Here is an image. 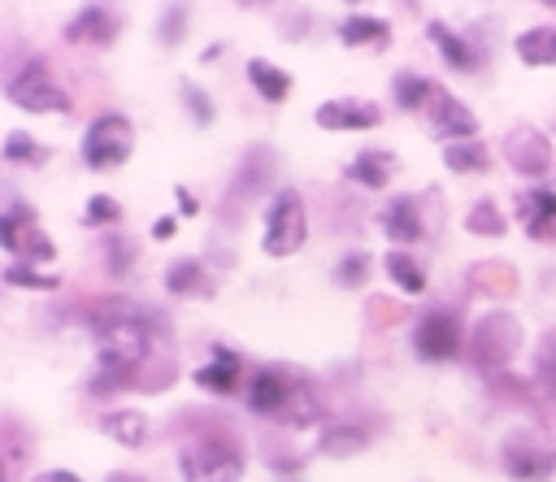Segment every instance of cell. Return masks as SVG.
Masks as SVG:
<instances>
[{
  "label": "cell",
  "instance_id": "obj_1",
  "mask_svg": "<svg viewBox=\"0 0 556 482\" xmlns=\"http://www.w3.org/2000/svg\"><path fill=\"white\" fill-rule=\"evenodd\" d=\"M91 330L100 339V378L109 373L113 382H126V373L148 356L152 326L135 304H100L91 313Z\"/></svg>",
  "mask_w": 556,
  "mask_h": 482
},
{
  "label": "cell",
  "instance_id": "obj_2",
  "mask_svg": "<svg viewBox=\"0 0 556 482\" xmlns=\"http://www.w3.org/2000/svg\"><path fill=\"white\" fill-rule=\"evenodd\" d=\"M243 395H248V408H252V413H265V417L291 413V421H300V426L317 417V399H313L300 382L282 378L278 369H261V373H252Z\"/></svg>",
  "mask_w": 556,
  "mask_h": 482
},
{
  "label": "cell",
  "instance_id": "obj_3",
  "mask_svg": "<svg viewBox=\"0 0 556 482\" xmlns=\"http://www.w3.org/2000/svg\"><path fill=\"white\" fill-rule=\"evenodd\" d=\"M178 465L187 482H239L243 478V452L226 434H204L187 443Z\"/></svg>",
  "mask_w": 556,
  "mask_h": 482
},
{
  "label": "cell",
  "instance_id": "obj_4",
  "mask_svg": "<svg viewBox=\"0 0 556 482\" xmlns=\"http://www.w3.org/2000/svg\"><path fill=\"white\" fill-rule=\"evenodd\" d=\"M135 148V130L122 113H104L91 122V130L83 135V161L91 169H117Z\"/></svg>",
  "mask_w": 556,
  "mask_h": 482
},
{
  "label": "cell",
  "instance_id": "obj_5",
  "mask_svg": "<svg viewBox=\"0 0 556 482\" xmlns=\"http://www.w3.org/2000/svg\"><path fill=\"white\" fill-rule=\"evenodd\" d=\"M304 204L295 191H278V200L269 204V217H265V252L269 256H291L300 252L304 243Z\"/></svg>",
  "mask_w": 556,
  "mask_h": 482
},
{
  "label": "cell",
  "instance_id": "obj_6",
  "mask_svg": "<svg viewBox=\"0 0 556 482\" xmlns=\"http://www.w3.org/2000/svg\"><path fill=\"white\" fill-rule=\"evenodd\" d=\"M517 339H521L517 321H513L508 313H491V317L473 330L469 356H473V365H482V369H504L508 356L517 352Z\"/></svg>",
  "mask_w": 556,
  "mask_h": 482
},
{
  "label": "cell",
  "instance_id": "obj_7",
  "mask_svg": "<svg viewBox=\"0 0 556 482\" xmlns=\"http://www.w3.org/2000/svg\"><path fill=\"white\" fill-rule=\"evenodd\" d=\"M9 100L26 113H70V100L65 91L48 78V69L39 61H30L13 83H9Z\"/></svg>",
  "mask_w": 556,
  "mask_h": 482
},
{
  "label": "cell",
  "instance_id": "obj_8",
  "mask_svg": "<svg viewBox=\"0 0 556 482\" xmlns=\"http://www.w3.org/2000/svg\"><path fill=\"white\" fill-rule=\"evenodd\" d=\"M460 343H465L460 317H456V313H443V308L426 313V317L417 321V330H413V347H417L421 360H452V356L460 352Z\"/></svg>",
  "mask_w": 556,
  "mask_h": 482
},
{
  "label": "cell",
  "instance_id": "obj_9",
  "mask_svg": "<svg viewBox=\"0 0 556 482\" xmlns=\"http://www.w3.org/2000/svg\"><path fill=\"white\" fill-rule=\"evenodd\" d=\"M504 469L517 482H547L556 473V447L513 439V443H504Z\"/></svg>",
  "mask_w": 556,
  "mask_h": 482
},
{
  "label": "cell",
  "instance_id": "obj_10",
  "mask_svg": "<svg viewBox=\"0 0 556 482\" xmlns=\"http://www.w3.org/2000/svg\"><path fill=\"white\" fill-rule=\"evenodd\" d=\"M434 135L439 139H452V143H465L478 135V117L447 91H434Z\"/></svg>",
  "mask_w": 556,
  "mask_h": 482
},
{
  "label": "cell",
  "instance_id": "obj_11",
  "mask_svg": "<svg viewBox=\"0 0 556 482\" xmlns=\"http://www.w3.org/2000/svg\"><path fill=\"white\" fill-rule=\"evenodd\" d=\"M378 117L382 113L361 100H330L317 109V126H326V130H365V126H378Z\"/></svg>",
  "mask_w": 556,
  "mask_h": 482
},
{
  "label": "cell",
  "instance_id": "obj_12",
  "mask_svg": "<svg viewBox=\"0 0 556 482\" xmlns=\"http://www.w3.org/2000/svg\"><path fill=\"white\" fill-rule=\"evenodd\" d=\"M0 243H4L9 252H26V256H39V261L52 256V243H48L39 230L26 226V213H22V208H13V213L0 217Z\"/></svg>",
  "mask_w": 556,
  "mask_h": 482
},
{
  "label": "cell",
  "instance_id": "obj_13",
  "mask_svg": "<svg viewBox=\"0 0 556 482\" xmlns=\"http://www.w3.org/2000/svg\"><path fill=\"white\" fill-rule=\"evenodd\" d=\"M508 161H513L521 174H547V165H552V143H547L543 135H534V130H517V135L508 139Z\"/></svg>",
  "mask_w": 556,
  "mask_h": 482
},
{
  "label": "cell",
  "instance_id": "obj_14",
  "mask_svg": "<svg viewBox=\"0 0 556 482\" xmlns=\"http://www.w3.org/2000/svg\"><path fill=\"white\" fill-rule=\"evenodd\" d=\"M113 13L109 9H100V4H87L78 17H70V26H65V39L70 43H109L113 39Z\"/></svg>",
  "mask_w": 556,
  "mask_h": 482
},
{
  "label": "cell",
  "instance_id": "obj_15",
  "mask_svg": "<svg viewBox=\"0 0 556 482\" xmlns=\"http://www.w3.org/2000/svg\"><path fill=\"white\" fill-rule=\"evenodd\" d=\"M382 230H387V239H395V243H417V239H421L417 200H408V195L391 200V204H387V213H382Z\"/></svg>",
  "mask_w": 556,
  "mask_h": 482
},
{
  "label": "cell",
  "instance_id": "obj_16",
  "mask_svg": "<svg viewBox=\"0 0 556 482\" xmlns=\"http://www.w3.org/2000/svg\"><path fill=\"white\" fill-rule=\"evenodd\" d=\"M521 217H526V230L534 239H547L552 234V221H556V191H547V187L521 191Z\"/></svg>",
  "mask_w": 556,
  "mask_h": 482
},
{
  "label": "cell",
  "instance_id": "obj_17",
  "mask_svg": "<svg viewBox=\"0 0 556 482\" xmlns=\"http://www.w3.org/2000/svg\"><path fill=\"white\" fill-rule=\"evenodd\" d=\"M517 56L526 61V65H556V26H530V30H521L517 35Z\"/></svg>",
  "mask_w": 556,
  "mask_h": 482
},
{
  "label": "cell",
  "instance_id": "obj_18",
  "mask_svg": "<svg viewBox=\"0 0 556 482\" xmlns=\"http://www.w3.org/2000/svg\"><path fill=\"white\" fill-rule=\"evenodd\" d=\"M391 169H395V156H391V152H378V148H369V152L352 156V165H348V178H352V182H361V187H387Z\"/></svg>",
  "mask_w": 556,
  "mask_h": 482
},
{
  "label": "cell",
  "instance_id": "obj_19",
  "mask_svg": "<svg viewBox=\"0 0 556 482\" xmlns=\"http://www.w3.org/2000/svg\"><path fill=\"white\" fill-rule=\"evenodd\" d=\"M426 35H430V43L443 52V61H447L452 69H473V65H478L473 48H469V43H465L456 30H447L443 22H430V26H426Z\"/></svg>",
  "mask_w": 556,
  "mask_h": 482
},
{
  "label": "cell",
  "instance_id": "obj_20",
  "mask_svg": "<svg viewBox=\"0 0 556 482\" xmlns=\"http://www.w3.org/2000/svg\"><path fill=\"white\" fill-rule=\"evenodd\" d=\"M195 382H200L204 391H235V386H239V356L226 352V347H217L213 365H204V369L195 373Z\"/></svg>",
  "mask_w": 556,
  "mask_h": 482
},
{
  "label": "cell",
  "instance_id": "obj_21",
  "mask_svg": "<svg viewBox=\"0 0 556 482\" xmlns=\"http://www.w3.org/2000/svg\"><path fill=\"white\" fill-rule=\"evenodd\" d=\"M248 78H252V87H256L265 100H274V104L291 91V78H287L282 69H274L269 61H261V56H256V61H248Z\"/></svg>",
  "mask_w": 556,
  "mask_h": 482
},
{
  "label": "cell",
  "instance_id": "obj_22",
  "mask_svg": "<svg viewBox=\"0 0 556 482\" xmlns=\"http://www.w3.org/2000/svg\"><path fill=\"white\" fill-rule=\"evenodd\" d=\"M443 165L456 169V174H482V169H486V148H482L478 139L447 143V148H443Z\"/></svg>",
  "mask_w": 556,
  "mask_h": 482
},
{
  "label": "cell",
  "instance_id": "obj_23",
  "mask_svg": "<svg viewBox=\"0 0 556 482\" xmlns=\"http://www.w3.org/2000/svg\"><path fill=\"white\" fill-rule=\"evenodd\" d=\"M434 91H439V87H434L430 78H421V74H395V104L408 109V113L421 109L426 100H434Z\"/></svg>",
  "mask_w": 556,
  "mask_h": 482
},
{
  "label": "cell",
  "instance_id": "obj_24",
  "mask_svg": "<svg viewBox=\"0 0 556 482\" xmlns=\"http://www.w3.org/2000/svg\"><path fill=\"white\" fill-rule=\"evenodd\" d=\"M387 274H391L395 287L408 291V295L426 291V274H421V265H417L413 256H404V252H387Z\"/></svg>",
  "mask_w": 556,
  "mask_h": 482
},
{
  "label": "cell",
  "instance_id": "obj_25",
  "mask_svg": "<svg viewBox=\"0 0 556 482\" xmlns=\"http://www.w3.org/2000/svg\"><path fill=\"white\" fill-rule=\"evenodd\" d=\"M339 39L348 48H356V43H387V22H378V17H348L339 26Z\"/></svg>",
  "mask_w": 556,
  "mask_h": 482
},
{
  "label": "cell",
  "instance_id": "obj_26",
  "mask_svg": "<svg viewBox=\"0 0 556 482\" xmlns=\"http://www.w3.org/2000/svg\"><path fill=\"white\" fill-rule=\"evenodd\" d=\"M104 430L113 434V439H122V443H139L143 434H148V421H143V413H113L109 421H104Z\"/></svg>",
  "mask_w": 556,
  "mask_h": 482
},
{
  "label": "cell",
  "instance_id": "obj_27",
  "mask_svg": "<svg viewBox=\"0 0 556 482\" xmlns=\"http://www.w3.org/2000/svg\"><path fill=\"white\" fill-rule=\"evenodd\" d=\"M465 226H469L473 234H504V217L495 213V204H491V200H478V204L469 208Z\"/></svg>",
  "mask_w": 556,
  "mask_h": 482
},
{
  "label": "cell",
  "instance_id": "obj_28",
  "mask_svg": "<svg viewBox=\"0 0 556 482\" xmlns=\"http://www.w3.org/2000/svg\"><path fill=\"white\" fill-rule=\"evenodd\" d=\"M321 447H326L330 456H352V452L365 447V434H361L356 426H339V430H330V434L321 439Z\"/></svg>",
  "mask_w": 556,
  "mask_h": 482
},
{
  "label": "cell",
  "instance_id": "obj_29",
  "mask_svg": "<svg viewBox=\"0 0 556 482\" xmlns=\"http://www.w3.org/2000/svg\"><path fill=\"white\" fill-rule=\"evenodd\" d=\"M169 291H204V274H200V265L195 261H178V265H169Z\"/></svg>",
  "mask_w": 556,
  "mask_h": 482
},
{
  "label": "cell",
  "instance_id": "obj_30",
  "mask_svg": "<svg viewBox=\"0 0 556 482\" xmlns=\"http://www.w3.org/2000/svg\"><path fill=\"white\" fill-rule=\"evenodd\" d=\"M365 269H369V256H365V252H352V256L339 261L334 282H339V287H361V282H365Z\"/></svg>",
  "mask_w": 556,
  "mask_h": 482
},
{
  "label": "cell",
  "instance_id": "obj_31",
  "mask_svg": "<svg viewBox=\"0 0 556 482\" xmlns=\"http://www.w3.org/2000/svg\"><path fill=\"white\" fill-rule=\"evenodd\" d=\"M182 22H187V9L182 4L165 9V17H161V43H178L182 39Z\"/></svg>",
  "mask_w": 556,
  "mask_h": 482
},
{
  "label": "cell",
  "instance_id": "obj_32",
  "mask_svg": "<svg viewBox=\"0 0 556 482\" xmlns=\"http://www.w3.org/2000/svg\"><path fill=\"white\" fill-rule=\"evenodd\" d=\"M4 278H9L13 287H56V278H43V274H35V269H26V265H9Z\"/></svg>",
  "mask_w": 556,
  "mask_h": 482
},
{
  "label": "cell",
  "instance_id": "obj_33",
  "mask_svg": "<svg viewBox=\"0 0 556 482\" xmlns=\"http://www.w3.org/2000/svg\"><path fill=\"white\" fill-rule=\"evenodd\" d=\"M534 373H539V382H543V386H552V391H556V343H547V347L539 352Z\"/></svg>",
  "mask_w": 556,
  "mask_h": 482
},
{
  "label": "cell",
  "instance_id": "obj_34",
  "mask_svg": "<svg viewBox=\"0 0 556 482\" xmlns=\"http://www.w3.org/2000/svg\"><path fill=\"white\" fill-rule=\"evenodd\" d=\"M117 217V204L109 200V195H91V204H87V221H113Z\"/></svg>",
  "mask_w": 556,
  "mask_h": 482
},
{
  "label": "cell",
  "instance_id": "obj_35",
  "mask_svg": "<svg viewBox=\"0 0 556 482\" xmlns=\"http://www.w3.org/2000/svg\"><path fill=\"white\" fill-rule=\"evenodd\" d=\"M4 152H9V156H17V161H43V152H39V148H30V143H26V139H17V135L9 139V148H4Z\"/></svg>",
  "mask_w": 556,
  "mask_h": 482
},
{
  "label": "cell",
  "instance_id": "obj_36",
  "mask_svg": "<svg viewBox=\"0 0 556 482\" xmlns=\"http://www.w3.org/2000/svg\"><path fill=\"white\" fill-rule=\"evenodd\" d=\"M182 91H187V100H191V109H195V117H200V122H208V117H213V109H208V104H204V96H200V91H195V87H191V83H187V87H182Z\"/></svg>",
  "mask_w": 556,
  "mask_h": 482
},
{
  "label": "cell",
  "instance_id": "obj_37",
  "mask_svg": "<svg viewBox=\"0 0 556 482\" xmlns=\"http://www.w3.org/2000/svg\"><path fill=\"white\" fill-rule=\"evenodd\" d=\"M39 482H83L78 473H65V469H56V473H43Z\"/></svg>",
  "mask_w": 556,
  "mask_h": 482
},
{
  "label": "cell",
  "instance_id": "obj_38",
  "mask_svg": "<svg viewBox=\"0 0 556 482\" xmlns=\"http://www.w3.org/2000/svg\"><path fill=\"white\" fill-rule=\"evenodd\" d=\"M178 200H182V213H195V200H191V191H178Z\"/></svg>",
  "mask_w": 556,
  "mask_h": 482
},
{
  "label": "cell",
  "instance_id": "obj_39",
  "mask_svg": "<svg viewBox=\"0 0 556 482\" xmlns=\"http://www.w3.org/2000/svg\"><path fill=\"white\" fill-rule=\"evenodd\" d=\"M0 482H4V469H0Z\"/></svg>",
  "mask_w": 556,
  "mask_h": 482
},
{
  "label": "cell",
  "instance_id": "obj_40",
  "mask_svg": "<svg viewBox=\"0 0 556 482\" xmlns=\"http://www.w3.org/2000/svg\"><path fill=\"white\" fill-rule=\"evenodd\" d=\"M547 4H556V0H547Z\"/></svg>",
  "mask_w": 556,
  "mask_h": 482
}]
</instances>
